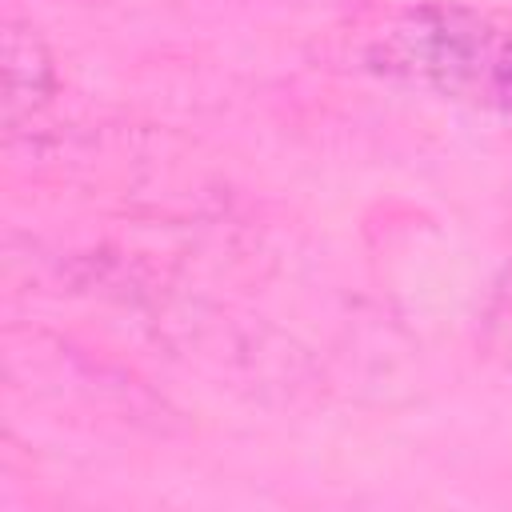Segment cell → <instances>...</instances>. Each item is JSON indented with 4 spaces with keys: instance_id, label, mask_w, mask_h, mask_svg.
<instances>
[{
    "instance_id": "obj_1",
    "label": "cell",
    "mask_w": 512,
    "mask_h": 512,
    "mask_svg": "<svg viewBox=\"0 0 512 512\" xmlns=\"http://www.w3.org/2000/svg\"><path fill=\"white\" fill-rule=\"evenodd\" d=\"M384 68L512 124V36L468 8L408 12L384 40Z\"/></svg>"
}]
</instances>
